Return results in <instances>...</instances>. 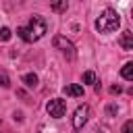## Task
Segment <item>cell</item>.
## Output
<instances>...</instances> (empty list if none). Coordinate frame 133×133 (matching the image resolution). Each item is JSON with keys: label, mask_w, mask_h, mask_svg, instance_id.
I'll list each match as a JSON object with an SVG mask.
<instances>
[{"label": "cell", "mask_w": 133, "mask_h": 133, "mask_svg": "<svg viewBox=\"0 0 133 133\" xmlns=\"http://www.w3.org/2000/svg\"><path fill=\"white\" fill-rule=\"evenodd\" d=\"M64 94L73 96V98H81L83 96V87L77 85V83H71V85H64Z\"/></svg>", "instance_id": "7"}, {"label": "cell", "mask_w": 133, "mask_h": 133, "mask_svg": "<svg viewBox=\"0 0 133 133\" xmlns=\"http://www.w3.org/2000/svg\"><path fill=\"white\" fill-rule=\"evenodd\" d=\"M121 75H123V79H127V81H131V79H133V62H127V64L123 66V71H121Z\"/></svg>", "instance_id": "9"}, {"label": "cell", "mask_w": 133, "mask_h": 133, "mask_svg": "<svg viewBox=\"0 0 133 133\" xmlns=\"http://www.w3.org/2000/svg\"><path fill=\"white\" fill-rule=\"evenodd\" d=\"M87 116H89V106H87V104L79 106V108L75 110V114H73V127H75V129H81V127L87 123Z\"/></svg>", "instance_id": "5"}, {"label": "cell", "mask_w": 133, "mask_h": 133, "mask_svg": "<svg viewBox=\"0 0 133 133\" xmlns=\"http://www.w3.org/2000/svg\"><path fill=\"white\" fill-rule=\"evenodd\" d=\"M23 83H25L27 87H35V85H37V75H35V73H27V75L23 77Z\"/></svg>", "instance_id": "10"}, {"label": "cell", "mask_w": 133, "mask_h": 133, "mask_svg": "<svg viewBox=\"0 0 133 133\" xmlns=\"http://www.w3.org/2000/svg\"><path fill=\"white\" fill-rule=\"evenodd\" d=\"M123 133H133V121H127L123 125Z\"/></svg>", "instance_id": "15"}, {"label": "cell", "mask_w": 133, "mask_h": 133, "mask_svg": "<svg viewBox=\"0 0 133 133\" xmlns=\"http://www.w3.org/2000/svg\"><path fill=\"white\" fill-rule=\"evenodd\" d=\"M52 44H54V48H58V50H62L69 58H73L75 56V46L64 37V35H54V39H52Z\"/></svg>", "instance_id": "4"}, {"label": "cell", "mask_w": 133, "mask_h": 133, "mask_svg": "<svg viewBox=\"0 0 133 133\" xmlns=\"http://www.w3.org/2000/svg\"><path fill=\"white\" fill-rule=\"evenodd\" d=\"M118 44L123 50H133V33L131 31H123L118 37Z\"/></svg>", "instance_id": "6"}, {"label": "cell", "mask_w": 133, "mask_h": 133, "mask_svg": "<svg viewBox=\"0 0 133 133\" xmlns=\"http://www.w3.org/2000/svg\"><path fill=\"white\" fill-rule=\"evenodd\" d=\"M0 39H2V42L10 39V29H8V27H0Z\"/></svg>", "instance_id": "13"}, {"label": "cell", "mask_w": 133, "mask_h": 133, "mask_svg": "<svg viewBox=\"0 0 133 133\" xmlns=\"http://www.w3.org/2000/svg\"><path fill=\"white\" fill-rule=\"evenodd\" d=\"M46 110H48V114H50V116L60 118V116H64V112H66V104H64V100L54 98V100H50V102H48Z\"/></svg>", "instance_id": "3"}, {"label": "cell", "mask_w": 133, "mask_h": 133, "mask_svg": "<svg viewBox=\"0 0 133 133\" xmlns=\"http://www.w3.org/2000/svg\"><path fill=\"white\" fill-rule=\"evenodd\" d=\"M110 91H112V94H121V87H118V85H112Z\"/></svg>", "instance_id": "16"}, {"label": "cell", "mask_w": 133, "mask_h": 133, "mask_svg": "<svg viewBox=\"0 0 133 133\" xmlns=\"http://www.w3.org/2000/svg\"><path fill=\"white\" fill-rule=\"evenodd\" d=\"M27 31H29V35H31V42H35V39L44 37V33L48 31V25H46L44 17H39V15H33V17H31V21H29V27H27Z\"/></svg>", "instance_id": "2"}, {"label": "cell", "mask_w": 133, "mask_h": 133, "mask_svg": "<svg viewBox=\"0 0 133 133\" xmlns=\"http://www.w3.org/2000/svg\"><path fill=\"white\" fill-rule=\"evenodd\" d=\"M102 133H106V131H102Z\"/></svg>", "instance_id": "17"}, {"label": "cell", "mask_w": 133, "mask_h": 133, "mask_svg": "<svg viewBox=\"0 0 133 133\" xmlns=\"http://www.w3.org/2000/svg\"><path fill=\"white\" fill-rule=\"evenodd\" d=\"M121 25V19H118V12L112 10V8H106L98 19H96V29L100 33H112L116 31Z\"/></svg>", "instance_id": "1"}, {"label": "cell", "mask_w": 133, "mask_h": 133, "mask_svg": "<svg viewBox=\"0 0 133 133\" xmlns=\"http://www.w3.org/2000/svg\"><path fill=\"white\" fill-rule=\"evenodd\" d=\"M0 85H2V87H8V85H10V81H8V75H6L4 71L0 73Z\"/></svg>", "instance_id": "14"}, {"label": "cell", "mask_w": 133, "mask_h": 133, "mask_svg": "<svg viewBox=\"0 0 133 133\" xmlns=\"http://www.w3.org/2000/svg\"><path fill=\"white\" fill-rule=\"evenodd\" d=\"M17 33H19V37H21V39L31 42V35H29V31H27V27H19V29H17Z\"/></svg>", "instance_id": "11"}, {"label": "cell", "mask_w": 133, "mask_h": 133, "mask_svg": "<svg viewBox=\"0 0 133 133\" xmlns=\"http://www.w3.org/2000/svg\"><path fill=\"white\" fill-rule=\"evenodd\" d=\"M94 81H96V75L91 71H85L83 73V83H94Z\"/></svg>", "instance_id": "12"}, {"label": "cell", "mask_w": 133, "mask_h": 133, "mask_svg": "<svg viewBox=\"0 0 133 133\" xmlns=\"http://www.w3.org/2000/svg\"><path fill=\"white\" fill-rule=\"evenodd\" d=\"M50 6H52V10H54V12H64V10H66V6H69V2H66V0H52V2H50Z\"/></svg>", "instance_id": "8"}]
</instances>
